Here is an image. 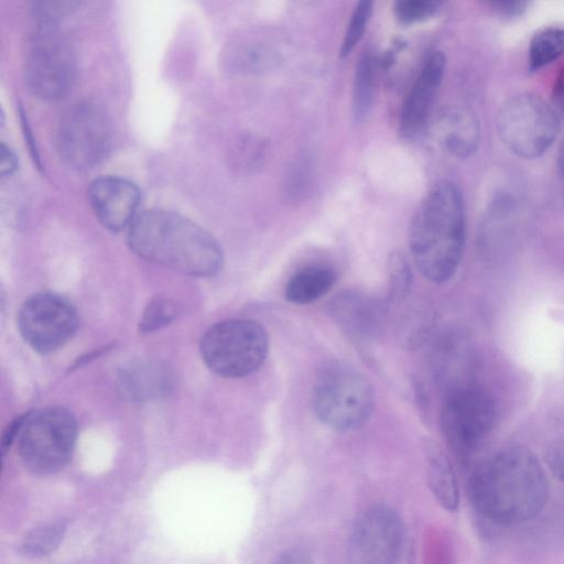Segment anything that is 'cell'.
Returning <instances> with one entry per match:
<instances>
[{"label": "cell", "mask_w": 564, "mask_h": 564, "mask_svg": "<svg viewBox=\"0 0 564 564\" xmlns=\"http://www.w3.org/2000/svg\"><path fill=\"white\" fill-rule=\"evenodd\" d=\"M469 496L482 518L499 525H512L531 520L543 510L549 481L529 448L510 446L474 469Z\"/></svg>", "instance_id": "6da1fadb"}, {"label": "cell", "mask_w": 564, "mask_h": 564, "mask_svg": "<svg viewBox=\"0 0 564 564\" xmlns=\"http://www.w3.org/2000/svg\"><path fill=\"white\" fill-rule=\"evenodd\" d=\"M127 242L140 258L189 276H210L223 264L217 240L191 219L164 209L140 213Z\"/></svg>", "instance_id": "7a4b0ae2"}, {"label": "cell", "mask_w": 564, "mask_h": 564, "mask_svg": "<svg viewBox=\"0 0 564 564\" xmlns=\"http://www.w3.org/2000/svg\"><path fill=\"white\" fill-rule=\"evenodd\" d=\"M465 238L462 193L455 183L438 181L422 198L411 219L409 249L413 262L429 281L446 282L459 267Z\"/></svg>", "instance_id": "3957f363"}, {"label": "cell", "mask_w": 564, "mask_h": 564, "mask_svg": "<svg viewBox=\"0 0 564 564\" xmlns=\"http://www.w3.org/2000/svg\"><path fill=\"white\" fill-rule=\"evenodd\" d=\"M312 405L323 424L338 432H350L371 417L375 394L369 381L356 369L334 365L317 378Z\"/></svg>", "instance_id": "277c9868"}, {"label": "cell", "mask_w": 564, "mask_h": 564, "mask_svg": "<svg viewBox=\"0 0 564 564\" xmlns=\"http://www.w3.org/2000/svg\"><path fill=\"white\" fill-rule=\"evenodd\" d=\"M200 355L206 366L224 378L256 372L269 350L265 328L250 319H228L213 325L202 337Z\"/></svg>", "instance_id": "5b68a950"}, {"label": "cell", "mask_w": 564, "mask_h": 564, "mask_svg": "<svg viewBox=\"0 0 564 564\" xmlns=\"http://www.w3.org/2000/svg\"><path fill=\"white\" fill-rule=\"evenodd\" d=\"M77 437V423L63 408H47L25 414L19 436L20 457L39 475L53 474L69 460Z\"/></svg>", "instance_id": "8992f818"}, {"label": "cell", "mask_w": 564, "mask_h": 564, "mask_svg": "<svg viewBox=\"0 0 564 564\" xmlns=\"http://www.w3.org/2000/svg\"><path fill=\"white\" fill-rule=\"evenodd\" d=\"M501 142L522 159L541 156L552 145L560 130L556 110L541 97L522 93L507 99L497 117Z\"/></svg>", "instance_id": "52a82bcc"}, {"label": "cell", "mask_w": 564, "mask_h": 564, "mask_svg": "<svg viewBox=\"0 0 564 564\" xmlns=\"http://www.w3.org/2000/svg\"><path fill=\"white\" fill-rule=\"evenodd\" d=\"M112 126L97 105L80 102L61 118L56 130V148L70 167L86 171L104 162L112 147Z\"/></svg>", "instance_id": "ba28073f"}, {"label": "cell", "mask_w": 564, "mask_h": 564, "mask_svg": "<svg viewBox=\"0 0 564 564\" xmlns=\"http://www.w3.org/2000/svg\"><path fill=\"white\" fill-rule=\"evenodd\" d=\"M496 416L492 398L470 383L446 392L441 409V429L452 451L465 458L491 432Z\"/></svg>", "instance_id": "9c48e42d"}, {"label": "cell", "mask_w": 564, "mask_h": 564, "mask_svg": "<svg viewBox=\"0 0 564 564\" xmlns=\"http://www.w3.org/2000/svg\"><path fill=\"white\" fill-rule=\"evenodd\" d=\"M76 74L75 52L57 28L35 29L25 62V79L32 94L43 100H58L69 93Z\"/></svg>", "instance_id": "30bf717a"}, {"label": "cell", "mask_w": 564, "mask_h": 564, "mask_svg": "<svg viewBox=\"0 0 564 564\" xmlns=\"http://www.w3.org/2000/svg\"><path fill=\"white\" fill-rule=\"evenodd\" d=\"M18 326L23 339L34 350L50 354L65 345L76 333L78 315L64 297L40 293L20 308Z\"/></svg>", "instance_id": "8fae6325"}, {"label": "cell", "mask_w": 564, "mask_h": 564, "mask_svg": "<svg viewBox=\"0 0 564 564\" xmlns=\"http://www.w3.org/2000/svg\"><path fill=\"white\" fill-rule=\"evenodd\" d=\"M403 545V525L387 506H372L357 519L348 543L351 564H398Z\"/></svg>", "instance_id": "7c38bea8"}, {"label": "cell", "mask_w": 564, "mask_h": 564, "mask_svg": "<svg viewBox=\"0 0 564 564\" xmlns=\"http://www.w3.org/2000/svg\"><path fill=\"white\" fill-rule=\"evenodd\" d=\"M446 57L441 51L431 52L412 83L400 110L399 131L414 138L429 122L445 73Z\"/></svg>", "instance_id": "4fadbf2b"}, {"label": "cell", "mask_w": 564, "mask_h": 564, "mask_svg": "<svg viewBox=\"0 0 564 564\" xmlns=\"http://www.w3.org/2000/svg\"><path fill=\"white\" fill-rule=\"evenodd\" d=\"M88 198L98 220L111 231L129 228L139 215L140 189L120 176L106 175L93 181Z\"/></svg>", "instance_id": "5bb4252c"}, {"label": "cell", "mask_w": 564, "mask_h": 564, "mask_svg": "<svg viewBox=\"0 0 564 564\" xmlns=\"http://www.w3.org/2000/svg\"><path fill=\"white\" fill-rule=\"evenodd\" d=\"M383 311L375 299L357 291H345L330 303V314L356 341H368L377 333Z\"/></svg>", "instance_id": "9a60e30c"}, {"label": "cell", "mask_w": 564, "mask_h": 564, "mask_svg": "<svg viewBox=\"0 0 564 564\" xmlns=\"http://www.w3.org/2000/svg\"><path fill=\"white\" fill-rule=\"evenodd\" d=\"M434 135L445 152L457 159H467L478 148L479 122L470 110L458 107L451 108L436 119Z\"/></svg>", "instance_id": "2e32d148"}, {"label": "cell", "mask_w": 564, "mask_h": 564, "mask_svg": "<svg viewBox=\"0 0 564 564\" xmlns=\"http://www.w3.org/2000/svg\"><path fill=\"white\" fill-rule=\"evenodd\" d=\"M465 338L448 335L438 341L432 355L434 376L445 391L470 384L467 376L469 350Z\"/></svg>", "instance_id": "e0dca14e"}, {"label": "cell", "mask_w": 564, "mask_h": 564, "mask_svg": "<svg viewBox=\"0 0 564 564\" xmlns=\"http://www.w3.org/2000/svg\"><path fill=\"white\" fill-rule=\"evenodd\" d=\"M334 269L324 264H310L295 271L284 288L286 301L297 305L316 302L326 295L336 282Z\"/></svg>", "instance_id": "ac0fdd59"}, {"label": "cell", "mask_w": 564, "mask_h": 564, "mask_svg": "<svg viewBox=\"0 0 564 564\" xmlns=\"http://www.w3.org/2000/svg\"><path fill=\"white\" fill-rule=\"evenodd\" d=\"M426 474L430 490L442 508L455 511L459 505V488L455 470L446 454L431 445L426 452Z\"/></svg>", "instance_id": "d6986e66"}, {"label": "cell", "mask_w": 564, "mask_h": 564, "mask_svg": "<svg viewBox=\"0 0 564 564\" xmlns=\"http://www.w3.org/2000/svg\"><path fill=\"white\" fill-rule=\"evenodd\" d=\"M120 384L127 395L142 400L164 393L170 386V376L159 362H138L122 375Z\"/></svg>", "instance_id": "ffe728a7"}, {"label": "cell", "mask_w": 564, "mask_h": 564, "mask_svg": "<svg viewBox=\"0 0 564 564\" xmlns=\"http://www.w3.org/2000/svg\"><path fill=\"white\" fill-rule=\"evenodd\" d=\"M376 82V58L370 50L360 55L354 74L351 108L354 119L362 121L370 112L373 104Z\"/></svg>", "instance_id": "44dd1931"}, {"label": "cell", "mask_w": 564, "mask_h": 564, "mask_svg": "<svg viewBox=\"0 0 564 564\" xmlns=\"http://www.w3.org/2000/svg\"><path fill=\"white\" fill-rule=\"evenodd\" d=\"M564 54V25H550L539 30L529 44V68L541 69Z\"/></svg>", "instance_id": "7402d4cb"}, {"label": "cell", "mask_w": 564, "mask_h": 564, "mask_svg": "<svg viewBox=\"0 0 564 564\" xmlns=\"http://www.w3.org/2000/svg\"><path fill=\"white\" fill-rule=\"evenodd\" d=\"M65 532L66 522L63 520L40 524L23 539L22 551L33 557L46 556L58 547Z\"/></svg>", "instance_id": "603a6c76"}, {"label": "cell", "mask_w": 564, "mask_h": 564, "mask_svg": "<svg viewBox=\"0 0 564 564\" xmlns=\"http://www.w3.org/2000/svg\"><path fill=\"white\" fill-rule=\"evenodd\" d=\"M389 297L391 302L404 301L411 291L413 274L406 257L400 251L391 252L388 259Z\"/></svg>", "instance_id": "cb8c5ba5"}, {"label": "cell", "mask_w": 564, "mask_h": 564, "mask_svg": "<svg viewBox=\"0 0 564 564\" xmlns=\"http://www.w3.org/2000/svg\"><path fill=\"white\" fill-rule=\"evenodd\" d=\"M372 11V1L364 0L355 6L339 48L340 57L348 56L360 42L370 21Z\"/></svg>", "instance_id": "d4e9b609"}, {"label": "cell", "mask_w": 564, "mask_h": 564, "mask_svg": "<svg viewBox=\"0 0 564 564\" xmlns=\"http://www.w3.org/2000/svg\"><path fill=\"white\" fill-rule=\"evenodd\" d=\"M441 2L435 0H399L393 6L394 15L402 24H412L433 17Z\"/></svg>", "instance_id": "484cf974"}, {"label": "cell", "mask_w": 564, "mask_h": 564, "mask_svg": "<svg viewBox=\"0 0 564 564\" xmlns=\"http://www.w3.org/2000/svg\"><path fill=\"white\" fill-rule=\"evenodd\" d=\"M175 306L167 300H153L145 308L140 323L142 332H153L170 323L175 316Z\"/></svg>", "instance_id": "4316f807"}, {"label": "cell", "mask_w": 564, "mask_h": 564, "mask_svg": "<svg viewBox=\"0 0 564 564\" xmlns=\"http://www.w3.org/2000/svg\"><path fill=\"white\" fill-rule=\"evenodd\" d=\"M268 147L258 138L242 140L236 150V160L245 169H256L265 160Z\"/></svg>", "instance_id": "83f0119b"}, {"label": "cell", "mask_w": 564, "mask_h": 564, "mask_svg": "<svg viewBox=\"0 0 564 564\" xmlns=\"http://www.w3.org/2000/svg\"><path fill=\"white\" fill-rule=\"evenodd\" d=\"M544 459L553 476L564 482V435L547 445Z\"/></svg>", "instance_id": "f1b7e54d"}, {"label": "cell", "mask_w": 564, "mask_h": 564, "mask_svg": "<svg viewBox=\"0 0 564 564\" xmlns=\"http://www.w3.org/2000/svg\"><path fill=\"white\" fill-rule=\"evenodd\" d=\"M273 564H313L307 551L294 547L280 554Z\"/></svg>", "instance_id": "f546056e"}, {"label": "cell", "mask_w": 564, "mask_h": 564, "mask_svg": "<svg viewBox=\"0 0 564 564\" xmlns=\"http://www.w3.org/2000/svg\"><path fill=\"white\" fill-rule=\"evenodd\" d=\"M18 167V159L14 152L4 143L0 148V175L9 176L15 172Z\"/></svg>", "instance_id": "4dcf8cb0"}, {"label": "cell", "mask_w": 564, "mask_h": 564, "mask_svg": "<svg viewBox=\"0 0 564 564\" xmlns=\"http://www.w3.org/2000/svg\"><path fill=\"white\" fill-rule=\"evenodd\" d=\"M489 4L500 14L512 17L521 13L527 3L521 1H491Z\"/></svg>", "instance_id": "1f68e13d"}, {"label": "cell", "mask_w": 564, "mask_h": 564, "mask_svg": "<svg viewBox=\"0 0 564 564\" xmlns=\"http://www.w3.org/2000/svg\"><path fill=\"white\" fill-rule=\"evenodd\" d=\"M554 109L564 116V69L560 78L556 80L553 93Z\"/></svg>", "instance_id": "d6a6232c"}, {"label": "cell", "mask_w": 564, "mask_h": 564, "mask_svg": "<svg viewBox=\"0 0 564 564\" xmlns=\"http://www.w3.org/2000/svg\"><path fill=\"white\" fill-rule=\"evenodd\" d=\"M557 164L561 174L564 176V137L560 143L558 154H557Z\"/></svg>", "instance_id": "836d02e7"}]
</instances>
